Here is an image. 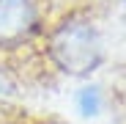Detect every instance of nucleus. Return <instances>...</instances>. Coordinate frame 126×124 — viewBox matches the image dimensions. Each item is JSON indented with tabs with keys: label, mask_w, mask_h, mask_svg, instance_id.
<instances>
[{
	"label": "nucleus",
	"mask_w": 126,
	"mask_h": 124,
	"mask_svg": "<svg viewBox=\"0 0 126 124\" xmlns=\"http://www.w3.org/2000/svg\"><path fill=\"white\" fill-rule=\"evenodd\" d=\"M41 0H0V47H22L41 30Z\"/></svg>",
	"instance_id": "f03ea898"
},
{
	"label": "nucleus",
	"mask_w": 126,
	"mask_h": 124,
	"mask_svg": "<svg viewBox=\"0 0 126 124\" xmlns=\"http://www.w3.org/2000/svg\"><path fill=\"white\" fill-rule=\"evenodd\" d=\"M74 102H77V110L82 116H99L101 108H104V94H101L99 86H82L77 91Z\"/></svg>",
	"instance_id": "7ed1b4c3"
},
{
	"label": "nucleus",
	"mask_w": 126,
	"mask_h": 124,
	"mask_svg": "<svg viewBox=\"0 0 126 124\" xmlns=\"http://www.w3.org/2000/svg\"><path fill=\"white\" fill-rule=\"evenodd\" d=\"M8 91H11V83H8V77H6L3 72H0V97L8 94Z\"/></svg>",
	"instance_id": "20e7f679"
},
{
	"label": "nucleus",
	"mask_w": 126,
	"mask_h": 124,
	"mask_svg": "<svg viewBox=\"0 0 126 124\" xmlns=\"http://www.w3.org/2000/svg\"><path fill=\"white\" fill-rule=\"evenodd\" d=\"M52 66L69 77H91L104 61V39L91 19L71 17L47 36Z\"/></svg>",
	"instance_id": "f257e3e1"
}]
</instances>
